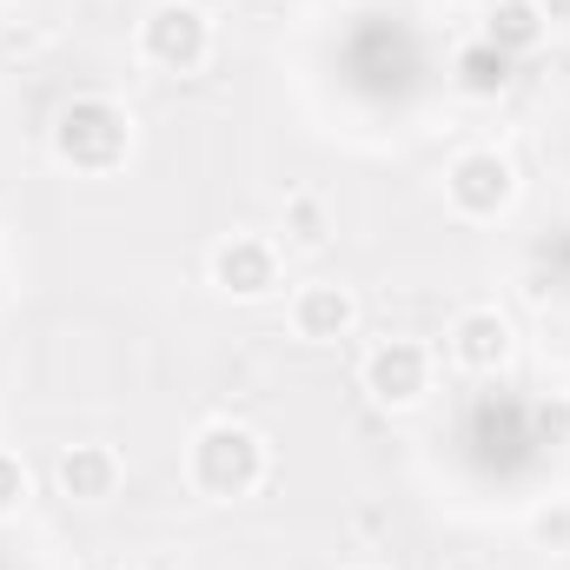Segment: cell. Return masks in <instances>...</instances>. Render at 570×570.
<instances>
[{"instance_id":"8992f818","label":"cell","mask_w":570,"mask_h":570,"mask_svg":"<svg viewBox=\"0 0 570 570\" xmlns=\"http://www.w3.org/2000/svg\"><path fill=\"white\" fill-rule=\"evenodd\" d=\"M206 279L219 285L226 298L253 305V298H273L279 292V246L266 233H226L206 259Z\"/></svg>"},{"instance_id":"9a60e30c","label":"cell","mask_w":570,"mask_h":570,"mask_svg":"<svg viewBox=\"0 0 570 570\" xmlns=\"http://www.w3.org/2000/svg\"><path fill=\"white\" fill-rule=\"evenodd\" d=\"M544 431H551V438H570V399H564V392L544 405Z\"/></svg>"},{"instance_id":"e0dca14e","label":"cell","mask_w":570,"mask_h":570,"mask_svg":"<svg viewBox=\"0 0 570 570\" xmlns=\"http://www.w3.org/2000/svg\"><path fill=\"white\" fill-rule=\"evenodd\" d=\"M352 570H385V564H352Z\"/></svg>"},{"instance_id":"5b68a950","label":"cell","mask_w":570,"mask_h":570,"mask_svg":"<svg viewBox=\"0 0 570 570\" xmlns=\"http://www.w3.org/2000/svg\"><path fill=\"white\" fill-rule=\"evenodd\" d=\"M358 385L379 412H412L431 392V352L419 338H379L358 365Z\"/></svg>"},{"instance_id":"7a4b0ae2","label":"cell","mask_w":570,"mask_h":570,"mask_svg":"<svg viewBox=\"0 0 570 570\" xmlns=\"http://www.w3.org/2000/svg\"><path fill=\"white\" fill-rule=\"evenodd\" d=\"M53 159L73 173H120L134 159V114L107 94H73L53 114Z\"/></svg>"},{"instance_id":"2e32d148","label":"cell","mask_w":570,"mask_h":570,"mask_svg":"<svg viewBox=\"0 0 570 570\" xmlns=\"http://www.w3.org/2000/svg\"><path fill=\"white\" fill-rule=\"evenodd\" d=\"M451 570H484V564H451Z\"/></svg>"},{"instance_id":"4fadbf2b","label":"cell","mask_w":570,"mask_h":570,"mask_svg":"<svg viewBox=\"0 0 570 570\" xmlns=\"http://www.w3.org/2000/svg\"><path fill=\"white\" fill-rule=\"evenodd\" d=\"M531 544L538 551H570V498H544L538 511H531Z\"/></svg>"},{"instance_id":"8fae6325","label":"cell","mask_w":570,"mask_h":570,"mask_svg":"<svg viewBox=\"0 0 570 570\" xmlns=\"http://www.w3.org/2000/svg\"><path fill=\"white\" fill-rule=\"evenodd\" d=\"M511 87V53H498L491 40H471L464 53H458V94H471V100H498Z\"/></svg>"},{"instance_id":"6da1fadb","label":"cell","mask_w":570,"mask_h":570,"mask_svg":"<svg viewBox=\"0 0 570 570\" xmlns=\"http://www.w3.org/2000/svg\"><path fill=\"white\" fill-rule=\"evenodd\" d=\"M266 471H273L266 438L253 425H239V419H213V425L193 431V444H186V478H193V491L213 498V504L253 498V491L266 484Z\"/></svg>"},{"instance_id":"5bb4252c","label":"cell","mask_w":570,"mask_h":570,"mask_svg":"<svg viewBox=\"0 0 570 570\" xmlns=\"http://www.w3.org/2000/svg\"><path fill=\"white\" fill-rule=\"evenodd\" d=\"M27 504V464L13 451H0V518H13Z\"/></svg>"},{"instance_id":"7c38bea8","label":"cell","mask_w":570,"mask_h":570,"mask_svg":"<svg viewBox=\"0 0 570 570\" xmlns=\"http://www.w3.org/2000/svg\"><path fill=\"white\" fill-rule=\"evenodd\" d=\"M285 233H292L298 246H325V239H332L325 199H318V193H292V199H285Z\"/></svg>"},{"instance_id":"52a82bcc","label":"cell","mask_w":570,"mask_h":570,"mask_svg":"<svg viewBox=\"0 0 570 570\" xmlns=\"http://www.w3.org/2000/svg\"><path fill=\"white\" fill-rule=\"evenodd\" d=\"M292 332L305 345H338L358 332V292L338 279H312L292 292Z\"/></svg>"},{"instance_id":"ba28073f","label":"cell","mask_w":570,"mask_h":570,"mask_svg":"<svg viewBox=\"0 0 570 570\" xmlns=\"http://www.w3.org/2000/svg\"><path fill=\"white\" fill-rule=\"evenodd\" d=\"M444 345H451V358H458L464 372H504L511 352H518V332H511V318H504L498 305H471V312L451 318Z\"/></svg>"},{"instance_id":"277c9868","label":"cell","mask_w":570,"mask_h":570,"mask_svg":"<svg viewBox=\"0 0 570 570\" xmlns=\"http://www.w3.org/2000/svg\"><path fill=\"white\" fill-rule=\"evenodd\" d=\"M444 206H451L458 219H471V226L504 219V213L518 206V166H511L498 146L458 153V159L444 166Z\"/></svg>"},{"instance_id":"30bf717a","label":"cell","mask_w":570,"mask_h":570,"mask_svg":"<svg viewBox=\"0 0 570 570\" xmlns=\"http://www.w3.org/2000/svg\"><path fill=\"white\" fill-rule=\"evenodd\" d=\"M544 33H551V13H544V0H491V13H484V40L498 47V53H538L544 47Z\"/></svg>"},{"instance_id":"9c48e42d","label":"cell","mask_w":570,"mask_h":570,"mask_svg":"<svg viewBox=\"0 0 570 570\" xmlns=\"http://www.w3.org/2000/svg\"><path fill=\"white\" fill-rule=\"evenodd\" d=\"M120 478H127V464H120L114 444H67V451L53 458V484H60V498H73V504H107V498L120 491Z\"/></svg>"},{"instance_id":"3957f363","label":"cell","mask_w":570,"mask_h":570,"mask_svg":"<svg viewBox=\"0 0 570 570\" xmlns=\"http://www.w3.org/2000/svg\"><path fill=\"white\" fill-rule=\"evenodd\" d=\"M140 60L153 73H199L213 60V13L199 0H153L140 13Z\"/></svg>"}]
</instances>
